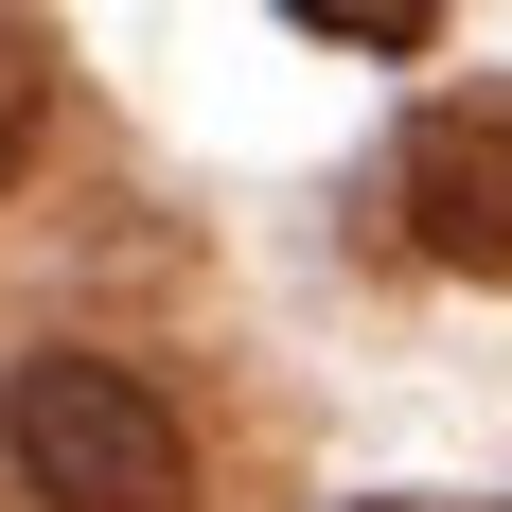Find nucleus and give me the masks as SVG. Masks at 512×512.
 <instances>
[{
    "label": "nucleus",
    "instance_id": "obj_1",
    "mask_svg": "<svg viewBox=\"0 0 512 512\" xmlns=\"http://www.w3.org/2000/svg\"><path fill=\"white\" fill-rule=\"evenodd\" d=\"M0 477L36 512H177L195 495V442H177V407L124 354H36L0 389Z\"/></svg>",
    "mask_w": 512,
    "mask_h": 512
},
{
    "label": "nucleus",
    "instance_id": "obj_2",
    "mask_svg": "<svg viewBox=\"0 0 512 512\" xmlns=\"http://www.w3.org/2000/svg\"><path fill=\"white\" fill-rule=\"evenodd\" d=\"M407 230H424V265L512 283V89H460L407 124Z\"/></svg>",
    "mask_w": 512,
    "mask_h": 512
},
{
    "label": "nucleus",
    "instance_id": "obj_3",
    "mask_svg": "<svg viewBox=\"0 0 512 512\" xmlns=\"http://www.w3.org/2000/svg\"><path fill=\"white\" fill-rule=\"evenodd\" d=\"M36 124H53V36L18 18V0H0V177L36 159Z\"/></svg>",
    "mask_w": 512,
    "mask_h": 512
},
{
    "label": "nucleus",
    "instance_id": "obj_4",
    "mask_svg": "<svg viewBox=\"0 0 512 512\" xmlns=\"http://www.w3.org/2000/svg\"><path fill=\"white\" fill-rule=\"evenodd\" d=\"M283 18H318V36H354V53H424L442 36V0H283Z\"/></svg>",
    "mask_w": 512,
    "mask_h": 512
}]
</instances>
